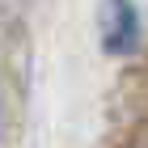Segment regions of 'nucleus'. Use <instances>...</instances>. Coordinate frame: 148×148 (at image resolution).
I'll return each instance as SVG.
<instances>
[{"label": "nucleus", "instance_id": "f257e3e1", "mask_svg": "<svg viewBox=\"0 0 148 148\" xmlns=\"http://www.w3.org/2000/svg\"><path fill=\"white\" fill-rule=\"evenodd\" d=\"M102 38H106V51H110V55H127V51H136L140 21H136V9H131V0H106Z\"/></svg>", "mask_w": 148, "mask_h": 148}]
</instances>
